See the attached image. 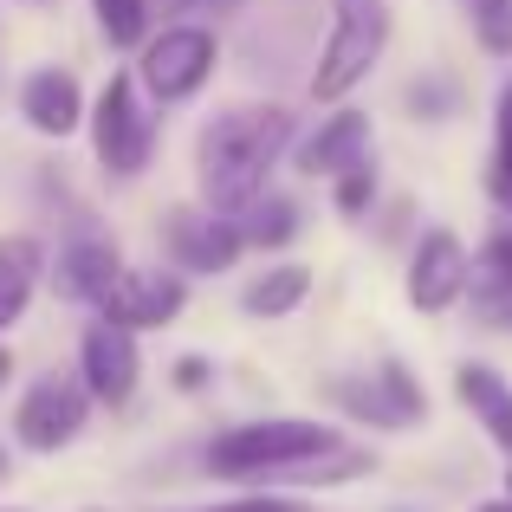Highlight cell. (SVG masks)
I'll use <instances>...</instances> for the list:
<instances>
[{
	"instance_id": "obj_1",
	"label": "cell",
	"mask_w": 512,
	"mask_h": 512,
	"mask_svg": "<svg viewBox=\"0 0 512 512\" xmlns=\"http://www.w3.org/2000/svg\"><path fill=\"white\" fill-rule=\"evenodd\" d=\"M292 143V111L286 104H240V111H221L195 143V175L201 195L221 221L247 214L260 201L266 169L279 163V150Z\"/></svg>"
},
{
	"instance_id": "obj_2",
	"label": "cell",
	"mask_w": 512,
	"mask_h": 512,
	"mask_svg": "<svg viewBox=\"0 0 512 512\" xmlns=\"http://www.w3.org/2000/svg\"><path fill=\"white\" fill-rule=\"evenodd\" d=\"M344 448L325 422H305V415H266V422H240L227 435H214L208 467L227 480H286L292 467L318 461V454Z\"/></svg>"
},
{
	"instance_id": "obj_3",
	"label": "cell",
	"mask_w": 512,
	"mask_h": 512,
	"mask_svg": "<svg viewBox=\"0 0 512 512\" xmlns=\"http://www.w3.org/2000/svg\"><path fill=\"white\" fill-rule=\"evenodd\" d=\"M383 39H389V7H383V0H338V13H331V39H325L318 72H312V98L338 104L350 85H363L370 65L383 59Z\"/></svg>"
},
{
	"instance_id": "obj_4",
	"label": "cell",
	"mask_w": 512,
	"mask_h": 512,
	"mask_svg": "<svg viewBox=\"0 0 512 512\" xmlns=\"http://www.w3.org/2000/svg\"><path fill=\"white\" fill-rule=\"evenodd\" d=\"M91 130H98V163L111 175H137L150 163L156 143V111L137 104V85L124 72H111V85L98 91V111H91Z\"/></svg>"
},
{
	"instance_id": "obj_5",
	"label": "cell",
	"mask_w": 512,
	"mask_h": 512,
	"mask_svg": "<svg viewBox=\"0 0 512 512\" xmlns=\"http://www.w3.org/2000/svg\"><path fill=\"white\" fill-rule=\"evenodd\" d=\"M85 383H72V376H46V383H33L20 396V415H13V435H20V448L33 454H59L65 441H78V428H85Z\"/></svg>"
},
{
	"instance_id": "obj_6",
	"label": "cell",
	"mask_w": 512,
	"mask_h": 512,
	"mask_svg": "<svg viewBox=\"0 0 512 512\" xmlns=\"http://www.w3.org/2000/svg\"><path fill=\"white\" fill-rule=\"evenodd\" d=\"M214 59H221V52H214V33H201V26H169V33L150 39V52H143V85L156 91V104H182L208 85Z\"/></svg>"
},
{
	"instance_id": "obj_7",
	"label": "cell",
	"mask_w": 512,
	"mask_h": 512,
	"mask_svg": "<svg viewBox=\"0 0 512 512\" xmlns=\"http://www.w3.org/2000/svg\"><path fill=\"white\" fill-rule=\"evenodd\" d=\"M182 299H188V286L175 273H117V286L98 299V312H104V325H117V331H130L137 338L143 325H169L175 312H182Z\"/></svg>"
},
{
	"instance_id": "obj_8",
	"label": "cell",
	"mask_w": 512,
	"mask_h": 512,
	"mask_svg": "<svg viewBox=\"0 0 512 512\" xmlns=\"http://www.w3.org/2000/svg\"><path fill=\"white\" fill-rule=\"evenodd\" d=\"M467 266L474 260H467L461 234H448V227L422 234V247H415V260H409V305L415 312H448L467 292Z\"/></svg>"
},
{
	"instance_id": "obj_9",
	"label": "cell",
	"mask_w": 512,
	"mask_h": 512,
	"mask_svg": "<svg viewBox=\"0 0 512 512\" xmlns=\"http://www.w3.org/2000/svg\"><path fill=\"white\" fill-rule=\"evenodd\" d=\"M78 383H85V396H98V402H130V389H137V338L130 331H117V325H91L85 331V344H78Z\"/></svg>"
},
{
	"instance_id": "obj_10",
	"label": "cell",
	"mask_w": 512,
	"mask_h": 512,
	"mask_svg": "<svg viewBox=\"0 0 512 512\" xmlns=\"http://www.w3.org/2000/svg\"><path fill=\"white\" fill-rule=\"evenodd\" d=\"M20 111H26V124H33L39 137H72V130L85 124V91H78L72 72L46 65V72H33L20 85Z\"/></svg>"
},
{
	"instance_id": "obj_11",
	"label": "cell",
	"mask_w": 512,
	"mask_h": 512,
	"mask_svg": "<svg viewBox=\"0 0 512 512\" xmlns=\"http://www.w3.org/2000/svg\"><path fill=\"white\" fill-rule=\"evenodd\" d=\"M363 150H370V117L363 111H331L325 124H318V137H305L299 169L305 175H350V169L370 163Z\"/></svg>"
},
{
	"instance_id": "obj_12",
	"label": "cell",
	"mask_w": 512,
	"mask_h": 512,
	"mask_svg": "<svg viewBox=\"0 0 512 512\" xmlns=\"http://www.w3.org/2000/svg\"><path fill=\"white\" fill-rule=\"evenodd\" d=\"M169 247L182 266H227L247 240H240L234 221H221V214H175L169 221Z\"/></svg>"
},
{
	"instance_id": "obj_13",
	"label": "cell",
	"mask_w": 512,
	"mask_h": 512,
	"mask_svg": "<svg viewBox=\"0 0 512 512\" xmlns=\"http://www.w3.org/2000/svg\"><path fill=\"white\" fill-rule=\"evenodd\" d=\"M454 389H461V402L480 415V428L493 435V448L512 454V383H506V376L487 370V363H461Z\"/></svg>"
},
{
	"instance_id": "obj_14",
	"label": "cell",
	"mask_w": 512,
	"mask_h": 512,
	"mask_svg": "<svg viewBox=\"0 0 512 512\" xmlns=\"http://www.w3.org/2000/svg\"><path fill=\"white\" fill-rule=\"evenodd\" d=\"M117 273H124V260H117L111 240H78V247L59 253V292L65 299H91L98 305L104 292L117 286Z\"/></svg>"
},
{
	"instance_id": "obj_15",
	"label": "cell",
	"mask_w": 512,
	"mask_h": 512,
	"mask_svg": "<svg viewBox=\"0 0 512 512\" xmlns=\"http://www.w3.org/2000/svg\"><path fill=\"white\" fill-rule=\"evenodd\" d=\"M39 266H46V253H39L33 234L0 240V331L26 312V299H33V286H39Z\"/></svg>"
},
{
	"instance_id": "obj_16",
	"label": "cell",
	"mask_w": 512,
	"mask_h": 512,
	"mask_svg": "<svg viewBox=\"0 0 512 512\" xmlns=\"http://www.w3.org/2000/svg\"><path fill=\"white\" fill-rule=\"evenodd\" d=\"M305 292H312V266H266V273L240 292V305H247L253 318H286Z\"/></svg>"
},
{
	"instance_id": "obj_17",
	"label": "cell",
	"mask_w": 512,
	"mask_h": 512,
	"mask_svg": "<svg viewBox=\"0 0 512 512\" xmlns=\"http://www.w3.org/2000/svg\"><path fill=\"white\" fill-rule=\"evenodd\" d=\"M467 286H474L493 312L512 305V234H493L487 247H480V260L467 266Z\"/></svg>"
},
{
	"instance_id": "obj_18",
	"label": "cell",
	"mask_w": 512,
	"mask_h": 512,
	"mask_svg": "<svg viewBox=\"0 0 512 512\" xmlns=\"http://www.w3.org/2000/svg\"><path fill=\"white\" fill-rule=\"evenodd\" d=\"M234 227L253 247H279V240L299 234V208H292V201H253L247 214H234Z\"/></svg>"
},
{
	"instance_id": "obj_19",
	"label": "cell",
	"mask_w": 512,
	"mask_h": 512,
	"mask_svg": "<svg viewBox=\"0 0 512 512\" xmlns=\"http://www.w3.org/2000/svg\"><path fill=\"white\" fill-rule=\"evenodd\" d=\"M91 7H98V26L111 46H137L150 26V0H91Z\"/></svg>"
},
{
	"instance_id": "obj_20",
	"label": "cell",
	"mask_w": 512,
	"mask_h": 512,
	"mask_svg": "<svg viewBox=\"0 0 512 512\" xmlns=\"http://www.w3.org/2000/svg\"><path fill=\"white\" fill-rule=\"evenodd\" d=\"M376 389H383V402L396 409V422H402V428H409V422H422V415H428V396L415 389V376L402 370V363H383V370H376Z\"/></svg>"
},
{
	"instance_id": "obj_21",
	"label": "cell",
	"mask_w": 512,
	"mask_h": 512,
	"mask_svg": "<svg viewBox=\"0 0 512 512\" xmlns=\"http://www.w3.org/2000/svg\"><path fill=\"white\" fill-rule=\"evenodd\" d=\"M331 396H338L344 409H357L363 422H376V428H402L396 409L383 402V389H376V383H331Z\"/></svg>"
},
{
	"instance_id": "obj_22",
	"label": "cell",
	"mask_w": 512,
	"mask_h": 512,
	"mask_svg": "<svg viewBox=\"0 0 512 512\" xmlns=\"http://www.w3.org/2000/svg\"><path fill=\"white\" fill-rule=\"evenodd\" d=\"M474 26H480V46L487 52H512V0H480Z\"/></svg>"
},
{
	"instance_id": "obj_23",
	"label": "cell",
	"mask_w": 512,
	"mask_h": 512,
	"mask_svg": "<svg viewBox=\"0 0 512 512\" xmlns=\"http://www.w3.org/2000/svg\"><path fill=\"white\" fill-rule=\"evenodd\" d=\"M487 182H512V85L500 91V143H493V175Z\"/></svg>"
},
{
	"instance_id": "obj_24",
	"label": "cell",
	"mask_w": 512,
	"mask_h": 512,
	"mask_svg": "<svg viewBox=\"0 0 512 512\" xmlns=\"http://www.w3.org/2000/svg\"><path fill=\"white\" fill-rule=\"evenodd\" d=\"M370 188H376L370 163H363V169H350V175H338V208H344V214H357L363 201H370Z\"/></svg>"
},
{
	"instance_id": "obj_25",
	"label": "cell",
	"mask_w": 512,
	"mask_h": 512,
	"mask_svg": "<svg viewBox=\"0 0 512 512\" xmlns=\"http://www.w3.org/2000/svg\"><path fill=\"white\" fill-rule=\"evenodd\" d=\"M208 512H312L299 500H273V493H260V500H234V506H208Z\"/></svg>"
},
{
	"instance_id": "obj_26",
	"label": "cell",
	"mask_w": 512,
	"mask_h": 512,
	"mask_svg": "<svg viewBox=\"0 0 512 512\" xmlns=\"http://www.w3.org/2000/svg\"><path fill=\"white\" fill-rule=\"evenodd\" d=\"M201 376H208V363H201V357H182V363H175V383H182V389H195Z\"/></svg>"
},
{
	"instance_id": "obj_27",
	"label": "cell",
	"mask_w": 512,
	"mask_h": 512,
	"mask_svg": "<svg viewBox=\"0 0 512 512\" xmlns=\"http://www.w3.org/2000/svg\"><path fill=\"white\" fill-rule=\"evenodd\" d=\"M493 195H500V201H506V208H512V182H493Z\"/></svg>"
},
{
	"instance_id": "obj_28",
	"label": "cell",
	"mask_w": 512,
	"mask_h": 512,
	"mask_svg": "<svg viewBox=\"0 0 512 512\" xmlns=\"http://www.w3.org/2000/svg\"><path fill=\"white\" fill-rule=\"evenodd\" d=\"M7 376H13V357H7V350H0V383H7Z\"/></svg>"
},
{
	"instance_id": "obj_29",
	"label": "cell",
	"mask_w": 512,
	"mask_h": 512,
	"mask_svg": "<svg viewBox=\"0 0 512 512\" xmlns=\"http://www.w3.org/2000/svg\"><path fill=\"white\" fill-rule=\"evenodd\" d=\"M480 512H512V500H487V506H480Z\"/></svg>"
},
{
	"instance_id": "obj_30",
	"label": "cell",
	"mask_w": 512,
	"mask_h": 512,
	"mask_svg": "<svg viewBox=\"0 0 512 512\" xmlns=\"http://www.w3.org/2000/svg\"><path fill=\"white\" fill-rule=\"evenodd\" d=\"M0 480H7V454H0Z\"/></svg>"
},
{
	"instance_id": "obj_31",
	"label": "cell",
	"mask_w": 512,
	"mask_h": 512,
	"mask_svg": "<svg viewBox=\"0 0 512 512\" xmlns=\"http://www.w3.org/2000/svg\"><path fill=\"white\" fill-rule=\"evenodd\" d=\"M506 500H512V474H506Z\"/></svg>"
},
{
	"instance_id": "obj_32",
	"label": "cell",
	"mask_w": 512,
	"mask_h": 512,
	"mask_svg": "<svg viewBox=\"0 0 512 512\" xmlns=\"http://www.w3.org/2000/svg\"><path fill=\"white\" fill-rule=\"evenodd\" d=\"M474 7H480V0H474Z\"/></svg>"
}]
</instances>
